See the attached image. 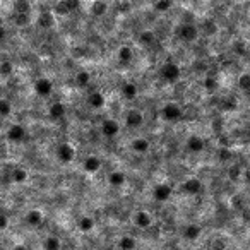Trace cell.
<instances>
[{
    "label": "cell",
    "instance_id": "cell-36",
    "mask_svg": "<svg viewBox=\"0 0 250 250\" xmlns=\"http://www.w3.org/2000/svg\"><path fill=\"white\" fill-rule=\"evenodd\" d=\"M240 173H242V171H240V167H236V165H232V167H230L228 177L232 178V180H236V178L240 177Z\"/></svg>",
    "mask_w": 250,
    "mask_h": 250
},
{
    "label": "cell",
    "instance_id": "cell-11",
    "mask_svg": "<svg viewBox=\"0 0 250 250\" xmlns=\"http://www.w3.org/2000/svg\"><path fill=\"white\" fill-rule=\"evenodd\" d=\"M100 167H101V161H100L98 156H87L83 163L84 171L89 175H95L96 171H100Z\"/></svg>",
    "mask_w": 250,
    "mask_h": 250
},
{
    "label": "cell",
    "instance_id": "cell-13",
    "mask_svg": "<svg viewBox=\"0 0 250 250\" xmlns=\"http://www.w3.org/2000/svg\"><path fill=\"white\" fill-rule=\"evenodd\" d=\"M204 148H206V141H204L200 135H190L189 139H187V149L192 152H200L204 151Z\"/></svg>",
    "mask_w": 250,
    "mask_h": 250
},
{
    "label": "cell",
    "instance_id": "cell-30",
    "mask_svg": "<svg viewBox=\"0 0 250 250\" xmlns=\"http://www.w3.org/2000/svg\"><path fill=\"white\" fill-rule=\"evenodd\" d=\"M238 87L242 91H249L250 89V74H247V72L240 74V77H238Z\"/></svg>",
    "mask_w": 250,
    "mask_h": 250
},
{
    "label": "cell",
    "instance_id": "cell-20",
    "mask_svg": "<svg viewBox=\"0 0 250 250\" xmlns=\"http://www.w3.org/2000/svg\"><path fill=\"white\" fill-rule=\"evenodd\" d=\"M108 182L110 185H113V187H122L125 182H127V177H125V173L123 171H112V173L108 175Z\"/></svg>",
    "mask_w": 250,
    "mask_h": 250
},
{
    "label": "cell",
    "instance_id": "cell-19",
    "mask_svg": "<svg viewBox=\"0 0 250 250\" xmlns=\"http://www.w3.org/2000/svg\"><path fill=\"white\" fill-rule=\"evenodd\" d=\"M117 247H118V250H135V247H137V242H135L134 236H122V238L118 240V243H117Z\"/></svg>",
    "mask_w": 250,
    "mask_h": 250
},
{
    "label": "cell",
    "instance_id": "cell-8",
    "mask_svg": "<svg viewBox=\"0 0 250 250\" xmlns=\"http://www.w3.org/2000/svg\"><path fill=\"white\" fill-rule=\"evenodd\" d=\"M152 197H154V200H158V202H167L171 197V187L167 183L156 185L154 190H152Z\"/></svg>",
    "mask_w": 250,
    "mask_h": 250
},
{
    "label": "cell",
    "instance_id": "cell-5",
    "mask_svg": "<svg viewBox=\"0 0 250 250\" xmlns=\"http://www.w3.org/2000/svg\"><path fill=\"white\" fill-rule=\"evenodd\" d=\"M51 91H53V83L47 77H40V79L34 83V93L38 96H50Z\"/></svg>",
    "mask_w": 250,
    "mask_h": 250
},
{
    "label": "cell",
    "instance_id": "cell-12",
    "mask_svg": "<svg viewBox=\"0 0 250 250\" xmlns=\"http://www.w3.org/2000/svg\"><path fill=\"white\" fill-rule=\"evenodd\" d=\"M125 122H127L129 127L137 129L144 123V117H142V113L137 112V110H131V112L125 115Z\"/></svg>",
    "mask_w": 250,
    "mask_h": 250
},
{
    "label": "cell",
    "instance_id": "cell-44",
    "mask_svg": "<svg viewBox=\"0 0 250 250\" xmlns=\"http://www.w3.org/2000/svg\"><path fill=\"white\" fill-rule=\"evenodd\" d=\"M171 250H185V249H182V247H173Z\"/></svg>",
    "mask_w": 250,
    "mask_h": 250
},
{
    "label": "cell",
    "instance_id": "cell-7",
    "mask_svg": "<svg viewBox=\"0 0 250 250\" xmlns=\"http://www.w3.org/2000/svg\"><path fill=\"white\" fill-rule=\"evenodd\" d=\"M7 139L11 142H22L26 139V129L22 127V125H19V123H14V125H11V127L7 129Z\"/></svg>",
    "mask_w": 250,
    "mask_h": 250
},
{
    "label": "cell",
    "instance_id": "cell-41",
    "mask_svg": "<svg viewBox=\"0 0 250 250\" xmlns=\"http://www.w3.org/2000/svg\"><path fill=\"white\" fill-rule=\"evenodd\" d=\"M219 156H221V160H228V158H230V152H228V149H223V151H221V154H219Z\"/></svg>",
    "mask_w": 250,
    "mask_h": 250
},
{
    "label": "cell",
    "instance_id": "cell-25",
    "mask_svg": "<svg viewBox=\"0 0 250 250\" xmlns=\"http://www.w3.org/2000/svg\"><path fill=\"white\" fill-rule=\"evenodd\" d=\"M12 180H14L16 183H24V182L28 180V171H26L24 168L17 167L12 171Z\"/></svg>",
    "mask_w": 250,
    "mask_h": 250
},
{
    "label": "cell",
    "instance_id": "cell-38",
    "mask_svg": "<svg viewBox=\"0 0 250 250\" xmlns=\"http://www.w3.org/2000/svg\"><path fill=\"white\" fill-rule=\"evenodd\" d=\"M204 86H206L207 91H211V93H213V91L217 87V83H216V79H214V77H207L206 83H204Z\"/></svg>",
    "mask_w": 250,
    "mask_h": 250
},
{
    "label": "cell",
    "instance_id": "cell-3",
    "mask_svg": "<svg viewBox=\"0 0 250 250\" xmlns=\"http://www.w3.org/2000/svg\"><path fill=\"white\" fill-rule=\"evenodd\" d=\"M74 154H76V151H74V148L69 144V142H62V144H58V148H57L58 161H62V163H70V161L74 160Z\"/></svg>",
    "mask_w": 250,
    "mask_h": 250
},
{
    "label": "cell",
    "instance_id": "cell-1",
    "mask_svg": "<svg viewBox=\"0 0 250 250\" xmlns=\"http://www.w3.org/2000/svg\"><path fill=\"white\" fill-rule=\"evenodd\" d=\"M182 76V70L180 67L175 64V62H167L161 66V77L168 83H173V81H178Z\"/></svg>",
    "mask_w": 250,
    "mask_h": 250
},
{
    "label": "cell",
    "instance_id": "cell-10",
    "mask_svg": "<svg viewBox=\"0 0 250 250\" xmlns=\"http://www.w3.org/2000/svg\"><path fill=\"white\" fill-rule=\"evenodd\" d=\"M178 38H182L183 41H192L197 38V28L192 24H182L180 28L177 29Z\"/></svg>",
    "mask_w": 250,
    "mask_h": 250
},
{
    "label": "cell",
    "instance_id": "cell-37",
    "mask_svg": "<svg viewBox=\"0 0 250 250\" xmlns=\"http://www.w3.org/2000/svg\"><path fill=\"white\" fill-rule=\"evenodd\" d=\"M55 12H58V14H62V16L69 14V9H67V5H66V0H64V2H58V4L55 5Z\"/></svg>",
    "mask_w": 250,
    "mask_h": 250
},
{
    "label": "cell",
    "instance_id": "cell-40",
    "mask_svg": "<svg viewBox=\"0 0 250 250\" xmlns=\"http://www.w3.org/2000/svg\"><path fill=\"white\" fill-rule=\"evenodd\" d=\"M66 5H67V9H69V14H70L74 9L79 7V2H76V0H66Z\"/></svg>",
    "mask_w": 250,
    "mask_h": 250
},
{
    "label": "cell",
    "instance_id": "cell-28",
    "mask_svg": "<svg viewBox=\"0 0 250 250\" xmlns=\"http://www.w3.org/2000/svg\"><path fill=\"white\" fill-rule=\"evenodd\" d=\"M156 40L154 33L152 31H149V29H146V31H142L141 34H139V41H141L142 45H152Z\"/></svg>",
    "mask_w": 250,
    "mask_h": 250
},
{
    "label": "cell",
    "instance_id": "cell-24",
    "mask_svg": "<svg viewBox=\"0 0 250 250\" xmlns=\"http://www.w3.org/2000/svg\"><path fill=\"white\" fill-rule=\"evenodd\" d=\"M62 242L57 236H47L43 240V250H60Z\"/></svg>",
    "mask_w": 250,
    "mask_h": 250
},
{
    "label": "cell",
    "instance_id": "cell-31",
    "mask_svg": "<svg viewBox=\"0 0 250 250\" xmlns=\"http://www.w3.org/2000/svg\"><path fill=\"white\" fill-rule=\"evenodd\" d=\"M40 24L43 26V28H51V26H53V14H50V12H47V14H41Z\"/></svg>",
    "mask_w": 250,
    "mask_h": 250
},
{
    "label": "cell",
    "instance_id": "cell-27",
    "mask_svg": "<svg viewBox=\"0 0 250 250\" xmlns=\"http://www.w3.org/2000/svg\"><path fill=\"white\" fill-rule=\"evenodd\" d=\"M12 113V105L9 100L5 98H0V117H4V118H7L9 115Z\"/></svg>",
    "mask_w": 250,
    "mask_h": 250
},
{
    "label": "cell",
    "instance_id": "cell-43",
    "mask_svg": "<svg viewBox=\"0 0 250 250\" xmlns=\"http://www.w3.org/2000/svg\"><path fill=\"white\" fill-rule=\"evenodd\" d=\"M12 250H28V247H26V245H16Z\"/></svg>",
    "mask_w": 250,
    "mask_h": 250
},
{
    "label": "cell",
    "instance_id": "cell-34",
    "mask_svg": "<svg viewBox=\"0 0 250 250\" xmlns=\"http://www.w3.org/2000/svg\"><path fill=\"white\" fill-rule=\"evenodd\" d=\"M204 31H206L207 34H214L217 31V28H216V22H213V21H206L204 22Z\"/></svg>",
    "mask_w": 250,
    "mask_h": 250
},
{
    "label": "cell",
    "instance_id": "cell-29",
    "mask_svg": "<svg viewBox=\"0 0 250 250\" xmlns=\"http://www.w3.org/2000/svg\"><path fill=\"white\" fill-rule=\"evenodd\" d=\"M89 81H91V74L87 72V70H81V72H77L76 83L79 84V86H87Z\"/></svg>",
    "mask_w": 250,
    "mask_h": 250
},
{
    "label": "cell",
    "instance_id": "cell-39",
    "mask_svg": "<svg viewBox=\"0 0 250 250\" xmlns=\"http://www.w3.org/2000/svg\"><path fill=\"white\" fill-rule=\"evenodd\" d=\"M9 228V217L5 214H0V232H5Z\"/></svg>",
    "mask_w": 250,
    "mask_h": 250
},
{
    "label": "cell",
    "instance_id": "cell-42",
    "mask_svg": "<svg viewBox=\"0 0 250 250\" xmlns=\"http://www.w3.org/2000/svg\"><path fill=\"white\" fill-rule=\"evenodd\" d=\"M4 38H5V28L0 26V41H4Z\"/></svg>",
    "mask_w": 250,
    "mask_h": 250
},
{
    "label": "cell",
    "instance_id": "cell-2",
    "mask_svg": "<svg viewBox=\"0 0 250 250\" xmlns=\"http://www.w3.org/2000/svg\"><path fill=\"white\" fill-rule=\"evenodd\" d=\"M161 113H163V118L168 120V122H177L182 117V106L177 105V103H167Z\"/></svg>",
    "mask_w": 250,
    "mask_h": 250
},
{
    "label": "cell",
    "instance_id": "cell-45",
    "mask_svg": "<svg viewBox=\"0 0 250 250\" xmlns=\"http://www.w3.org/2000/svg\"><path fill=\"white\" fill-rule=\"evenodd\" d=\"M0 26H4V21H2V17H0Z\"/></svg>",
    "mask_w": 250,
    "mask_h": 250
},
{
    "label": "cell",
    "instance_id": "cell-4",
    "mask_svg": "<svg viewBox=\"0 0 250 250\" xmlns=\"http://www.w3.org/2000/svg\"><path fill=\"white\" fill-rule=\"evenodd\" d=\"M180 190H183L185 194H189V196H196L202 190V182L199 178H187L183 183L180 185Z\"/></svg>",
    "mask_w": 250,
    "mask_h": 250
},
{
    "label": "cell",
    "instance_id": "cell-35",
    "mask_svg": "<svg viewBox=\"0 0 250 250\" xmlns=\"http://www.w3.org/2000/svg\"><path fill=\"white\" fill-rule=\"evenodd\" d=\"M14 21H16V24H17V26L28 24V21H29L28 12H26V14H16V16H14Z\"/></svg>",
    "mask_w": 250,
    "mask_h": 250
},
{
    "label": "cell",
    "instance_id": "cell-33",
    "mask_svg": "<svg viewBox=\"0 0 250 250\" xmlns=\"http://www.w3.org/2000/svg\"><path fill=\"white\" fill-rule=\"evenodd\" d=\"M170 7H171L170 0H160V2H156V4H154V11H158V12H165V11H168Z\"/></svg>",
    "mask_w": 250,
    "mask_h": 250
},
{
    "label": "cell",
    "instance_id": "cell-21",
    "mask_svg": "<svg viewBox=\"0 0 250 250\" xmlns=\"http://www.w3.org/2000/svg\"><path fill=\"white\" fill-rule=\"evenodd\" d=\"M200 235V226L199 225H189L183 228V238L185 240H197Z\"/></svg>",
    "mask_w": 250,
    "mask_h": 250
},
{
    "label": "cell",
    "instance_id": "cell-26",
    "mask_svg": "<svg viewBox=\"0 0 250 250\" xmlns=\"http://www.w3.org/2000/svg\"><path fill=\"white\" fill-rule=\"evenodd\" d=\"M12 72H14V64H12V62H9V60L0 62V76L9 77Z\"/></svg>",
    "mask_w": 250,
    "mask_h": 250
},
{
    "label": "cell",
    "instance_id": "cell-9",
    "mask_svg": "<svg viewBox=\"0 0 250 250\" xmlns=\"http://www.w3.org/2000/svg\"><path fill=\"white\" fill-rule=\"evenodd\" d=\"M118 132H120V123L117 120L108 118L101 123V134L105 137H115V135H118Z\"/></svg>",
    "mask_w": 250,
    "mask_h": 250
},
{
    "label": "cell",
    "instance_id": "cell-6",
    "mask_svg": "<svg viewBox=\"0 0 250 250\" xmlns=\"http://www.w3.org/2000/svg\"><path fill=\"white\" fill-rule=\"evenodd\" d=\"M132 221H134V225L137 226V228L146 230L152 225V216L148 211H137V213L134 214V217H132Z\"/></svg>",
    "mask_w": 250,
    "mask_h": 250
},
{
    "label": "cell",
    "instance_id": "cell-46",
    "mask_svg": "<svg viewBox=\"0 0 250 250\" xmlns=\"http://www.w3.org/2000/svg\"><path fill=\"white\" fill-rule=\"evenodd\" d=\"M87 250H95V249H87Z\"/></svg>",
    "mask_w": 250,
    "mask_h": 250
},
{
    "label": "cell",
    "instance_id": "cell-17",
    "mask_svg": "<svg viewBox=\"0 0 250 250\" xmlns=\"http://www.w3.org/2000/svg\"><path fill=\"white\" fill-rule=\"evenodd\" d=\"M131 148H132V151L141 152V154H142V152H148L149 151V148H151V142H149L146 137H135L134 141H132Z\"/></svg>",
    "mask_w": 250,
    "mask_h": 250
},
{
    "label": "cell",
    "instance_id": "cell-14",
    "mask_svg": "<svg viewBox=\"0 0 250 250\" xmlns=\"http://www.w3.org/2000/svg\"><path fill=\"white\" fill-rule=\"evenodd\" d=\"M43 219L45 216L40 209H31L26 214V223H28L29 226H40L41 223H43Z\"/></svg>",
    "mask_w": 250,
    "mask_h": 250
},
{
    "label": "cell",
    "instance_id": "cell-15",
    "mask_svg": "<svg viewBox=\"0 0 250 250\" xmlns=\"http://www.w3.org/2000/svg\"><path fill=\"white\" fill-rule=\"evenodd\" d=\"M66 115V105L60 101H55L50 105V108H48V117H50L51 120H58L62 118V117Z\"/></svg>",
    "mask_w": 250,
    "mask_h": 250
},
{
    "label": "cell",
    "instance_id": "cell-23",
    "mask_svg": "<svg viewBox=\"0 0 250 250\" xmlns=\"http://www.w3.org/2000/svg\"><path fill=\"white\" fill-rule=\"evenodd\" d=\"M137 86H135L134 83H125L122 86V95L125 96L127 100H134L135 96H137Z\"/></svg>",
    "mask_w": 250,
    "mask_h": 250
},
{
    "label": "cell",
    "instance_id": "cell-22",
    "mask_svg": "<svg viewBox=\"0 0 250 250\" xmlns=\"http://www.w3.org/2000/svg\"><path fill=\"white\" fill-rule=\"evenodd\" d=\"M87 101H89V106L95 110H100L105 106V96L101 95V93H93V95L87 98Z\"/></svg>",
    "mask_w": 250,
    "mask_h": 250
},
{
    "label": "cell",
    "instance_id": "cell-32",
    "mask_svg": "<svg viewBox=\"0 0 250 250\" xmlns=\"http://www.w3.org/2000/svg\"><path fill=\"white\" fill-rule=\"evenodd\" d=\"M106 9H108V5H106L105 2H96V4H93V14L101 16V14H105Z\"/></svg>",
    "mask_w": 250,
    "mask_h": 250
},
{
    "label": "cell",
    "instance_id": "cell-18",
    "mask_svg": "<svg viewBox=\"0 0 250 250\" xmlns=\"http://www.w3.org/2000/svg\"><path fill=\"white\" fill-rule=\"evenodd\" d=\"M77 228L83 233H89L95 230V219L89 216H83L81 219H77Z\"/></svg>",
    "mask_w": 250,
    "mask_h": 250
},
{
    "label": "cell",
    "instance_id": "cell-16",
    "mask_svg": "<svg viewBox=\"0 0 250 250\" xmlns=\"http://www.w3.org/2000/svg\"><path fill=\"white\" fill-rule=\"evenodd\" d=\"M117 57H118L120 64H131L132 58H134V50L127 45H122L117 51Z\"/></svg>",
    "mask_w": 250,
    "mask_h": 250
}]
</instances>
